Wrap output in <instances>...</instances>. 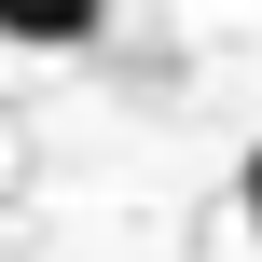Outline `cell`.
Wrapping results in <instances>:
<instances>
[{"label":"cell","mask_w":262,"mask_h":262,"mask_svg":"<svg viewBox=\"0 0 262 262\" xmlns=\"http://www.w3.org/2000/svg\"><path fill=\"white\" fill-rule=\"evenodd\" d=\"M97 28H111V0H0V41H28V55H69Z\"/></svg>","instance_id":"cell-1"},{"label":"cell","mask_w":262,"mask_h":262,"mask_svg":"<svg viewBox=\"0 0 262 262\" xmlns=\"http://www.w3.org/2000/svg\"><path fill=\"white\" fill-rule=\"evenodd\" d=\"M235 207H249V235H262V152H249V166H235Z\"/></svg>","instance_id":"cell-2"}]
</instances>
